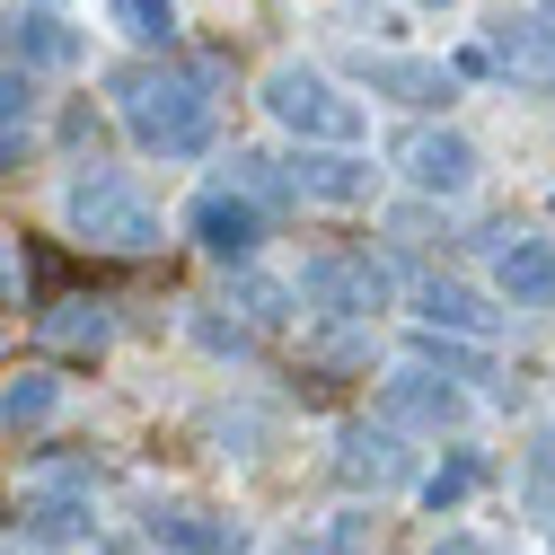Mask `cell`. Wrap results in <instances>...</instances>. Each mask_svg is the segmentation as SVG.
<instances>
[{
	"instance_id": "obj_1",
	"label": "cell",
	"mask_w": 555,
	"mask_h": 555,
	"mask_svg": "<svg viewBox=\"0 0 555 555\" xmlns=\"http://www.w3.org/2000/svg\"><path fill=\"white\" fill-rule=\"evenodd\" d=\"M115 115H124L132 142L159 151V159H194V151H212V132H221L212 89H203L194 72H168V62H132V72H115Z\"/></svg>"
},
{
	"instance_id": "obj_2",
	"label": "cell",
	"mask_w": 555,
	"mask_h": 555,
	"mask_svg": "<svg viewBox=\"0 0 555 555\" xmlns=\"http://www.w3.org/2000/svg\"><path fill=\"white\" fill-rule=\"evenodd\" d=\"M72 230H80L89 247H106V256H151V247H159L151 203L132 194L115 168H89V177L72 185Z\"/></svg>"
},
{
	"instance_id": "obj_3",
	"label": "cell",
	"mask_w": 555,
	"mask_h": 555,
	"mask_svg": "<svg viewBox=\"0 0 555 555\" xmlns=\"http://www.w3.org/2000/svg\"><path fill=\"white\" fill-rule=\"evenodd\" d=\"M264 115L283 124V132H300V142H362V106L344 98L335 80H318V72H273L264 80Z\"/></svg>"
},
{
	"instance_id": "obj_4",
	"label": "cell",
	"mask_w": 555,
	"mask_h": 555,
	"mask_svg": "<svg viewBox=\"0 0 555 555\" xmlns=\"http://www.w3.org/2000/svg\"><path fill=\"white\" fill-rule=\"evenodd\" d=\"M185 230H194V247H203V256L247 264V256L264 247V203H256V194H238V185H212V194H194V203H185Z\"/></svg>"
},
{
	"instance_id": "obj_5",
	"label": "cell",
	"mask_w": 555,
	"mask_h": 555,
	"mask_svg": "<svg viewBox=\"0 0 555 555\" xmlns=\"http://www.w3.org/2000/svg\"><path fill=\"white\" fill-rule=\"evenodd\" d=\"M476 247L494 256V283L512 309H555V247L546 238H520V221H494V230H476Z\"/></svg>"
},
{
	"instance_id": "obj_6",
	"label": "cell",
	"mask_w": 555,
	"mask_h": 555,
	"mask_svg": "<svg viewBox=\"0 0 555 555\" xmlns=\"http://www.w3.org/2000/svg\"><path fill=\"white\" fill-rule=\"evenodd\" d=\"M300 300H309L318 318H371V309L388 300V273H379L371 256L326 247V256H309V273H300Z\"/></svg>"
},
{
	"instance_id": "obj_7",
	"label": "cell",
	"mask_w": 555,
	"mask_h": 555,
	"mask_svg": "<svg viewBox=\"0 0 555 555\" xmlns=\"http://www.w3.org/2000/svg\"><path fill=\"white\" fill-rule=\"evenodd\" d=\"M397 168H405L414 194H467L476 185V142L441 132V124H414V132H397Z\"/></svg>"
},
{
	"instance_id": "obj_8",
	"label": "cell",
	"mask_w": 555,
	"mask_h": 555,
	"mask_svg": "<svg viewBox=\"0 0 555 555\" xmlns=\"http://www.w3.org/2000/svg\"><path fill=\"white\" fill-rule=\"evenodd\" d=\"M485 62H494L503 80L555 98V18H494V36H485Z\"/></svg>"
},
{
	"instance_id": "obj_9",
	"label": "cell",
	"mask_w": 555,
	"mask_h": 555,
	"mask_svg": "<svg viewBox=\"0 0 555 555\" xmlns=\"http://www.w3.org/2000/svg\"><path fill=\"white\" fill-rule=\"evenodd\" d=\"M335 476L353 485V494H362V485H371V494H388V485L414 476V450H405L388 424H353V433L335 441Z\"/></svg>"
},
{
	"instance_id": "obj_10",
	"label": "cell",
	"mask_w": 555,
	"mask_h": 555,
	"mask_svg": "<svg viewBox=\"0 0 555 555\" xmlns=\"http://www.w3.org/2000/svg\"><path fill=\"white\" fill-rule=\"evenodd\" d=\"M283 177H292V203H362L371 194V159H353V142L300 151Z\"/></svg>"
},
{
	"instance_id": "obj_11",
	"label": "cell",
	"mask_w": 555,
	"mask_h": 555,
	"mask_svg": "<svg viewBox=\"0 0 555 555\" xmlns=\"http://www.w3.org/2000/svg\"><path fill=\"white\" fill-rule=\"evenodd\" d=\"M0 44H10L18 72H72V62H80V36L62 27L53 10H10V18H0Z\"/></svg>"
},
{
	"instance_id": "obj_12",
	"label": "cell",
	"mask_w": 555,
	"mask_h": 555,
	"mask_svg": "<svg viewBox=\"0 0 555 555\" xmlns=\"http://www.w3.org/2000/svg\"><path fill=\"white\" fill-rule=\"evenodd\" d=\"M151 546H168V555H247V529L221 520V512L168 503V512H151Z\"/></svg>"
},
{
	"instance_id": "obj_13",
	"label": "cell",
	"mask_w": 555,
	"mask_h": 555,
	"mask_svg": "<svg viewBox=\"0 0 555 555\" xmlns=\"http://www.w3.org/2000/svg\"><path fill=\"white\" fill-rule=\"evenodd\" d=\"M18 529L62 546V538H89V485H36V494H18Z\"/></svg>"
},
{
	"instance_id": "obj_14",
	"label": "cell",
	"mask_w": 555,
	"mask_h": 555,
	"mask_svg": "<svg viewBox=\"0 0 555 555\" xmlns=\"http://www.w3.org/2000/svg\"><path fill=\"white\" fill-rule=\"evenodd\" d=\"M414 318H424V326H450V335H494V326H503V309H485L467 283H441V273H433V283H414Z\"/></svg>"
},
{
	"instance_id": "obj_15",
	"label": "cell",
	"mask_w": 555,
	"mask_h": 555,
	"mask_svg": "<svg viewBox=\"0 0 555 555\" xmlns=\"http://www.w3.org/2000/svg\"><path fill=\"white\" fill-rule=\"evenodd\" d=\"M388 414H397V424H414V433H450V424H459V397H450L424 362H414V371L388 379Z\"/></svg>"
},
{
	"instance_id": "obj_16",
	"label": "cell",
	"mask_w": 555,
	"mask_h": 555,
	"mask_svg": "<svg viewBox=\"0 0 555 555\" xmlns=\"http://www.w3.org/2000/svg\"><path fill=\"white\" fill-rule=\"evenodd\" d=\"M362 80L379 98H405V106H450L459 98V72H441V62H371L362 53Z\"/></svg>"
},
{
	"instance_id": "obj_17",
	"label": "cell",
	"mask_w": 555,
	"mask_h": 555,
	"mask_svg": "<svg viewBox=\"0 0 555 555\" xmlns=\"http://www.w3.org/2000/svg\"><path fill=\"white\" fill-rule=\"evenodd\" d=\"M36 335L53 344V353H80V362H98L115 326H106V309H89V300H53V309L36 318Z\"/></svg>"
},
{
	"instance_id": "obj_18",
	"label": "cell",
	"mask_w": 555,
	"mask_h": 555,
	"mask_svg": "<svg viewBox=\"0 0 555 555\" xmlns=\"http://www.w3.org/2000/svg\"><path fill=\"white\" fill-rule=\"evenodd\" d=\"M53 405H62V379L53 371H18L10 388H0V433H36Z\"/></svg>"
},
{
	"instance_id": "obj_19",
	"label": "cell",
	"mask_w": 555,
	"mask_h": 555,
	"mask_svg": "<svg viewBox=\"0 0 555 555\" xmlns=\"http://www.w3.org/2000/svg\"><path fill=\"white\" fill-rule=\"evenodd\" d=\"M414 362H424V371H450V379H485V353L459 344L450 326H424V335H414Z\"/></svg>"
},
{
	"instance_id": "obj_20",
	"label": "cell",
	"mask_w": 555,
	"mask_h": 555,
	"mask_svg": "<svg viewBox=\"0 0 555 555\" xmlns=\"http://www.w3.org/2000/svg\"><path fill=\"white\" fill-rule=\"evenodd\" d=\"M106 10H115V27H124L132 44H168V36H177V10H168V0H106Z\"/></svg>"
},
{
	"instance_id": "obj_21",
	"label": "cell",
	"mask_w": 555,
	"mask_h": 555,
	"mask_svg": "<svg viewBox=\"0 0 555 555\" xmlns=\"http://www.w3.org/2000/svg\"><path fill=\"white\" fill-rule=\"evenodd\" d=\"M476 485H485V459H450V467H433V476H424V503H433V512H459Z\"/></svg>"
},
{
	"instance_id": "obj_22",
	"label": "cell",
	"mask_w": 555,
	"mask_h": 555,
	"mask_svg": "<svg viewBox=\"0 0 555 555\" xmlns=\"http://www.w3.org/2000/svg\"><path fill=\"white\" fill-rule=\"evenodd\" d=\"M230 185H238V194H256V203H283V194H292V177L273 168L264 151H230Z\"/></svg>"
},
{
	"instance_id": "obj_23",
	"label": "cell",
	"mask_w": 555,
	"mask_h": 555,
	"mask_svg": "<svg viewBox=\"0 0 555 555\" xmlns=\"http://www.w3.org/2000/svg\"><path fill=\"white\" fill-rule=\"evenodd\" d=\"M283 555H371V520L353 512V520H335L326 538H309V546H283Z\"/></svg>"
},
{
	"instance_id": "obj_24",
	"label": "cell",
	"mask_w": 555,
	"mask_h": 555,
	"mask_svg": "<svg viewBox=\"0 0 555 555\" xmlns=\"http://www.w3.org/2000/svg\"><path fill=\"white\" fill-rule=\"evenodd\" d=\"M520 494H529V512L555 520V433H538V450H529V485H520Z\"/></svg>"
},
{
	"instance_id": "obj_25",
	"label": "cell",
	"mask_w": 555,
	"mask_h": 555,
	"mask_svg": "<svg viewBox=\"0 0 555 555\" xmlns=\"http://www.w3.org/2000/svg\"><path fill=\"white\" fill-rule=\"evenodd\" d=\"M238 309H247L256 326H283V318H292V292H273V283H256V273H238Z\"/></svg>"
},
{
	"instance_id": "obj_26",
	"label": "cell",
	"mask_w": 555,
	"mask_h": 555,
	"mask_svg": "<svg viewBox=\"0 0 555 555\" xmlns=\"http://www.w3.org/2000/svg\"><path fill=\"white\" fill-rule=\"evenodd\" d=\"M27 115H36V89H27V72H0V132H27Z\"/></svg>"
},
{
	"instance_id": "obj_27",
	"label": "cell",
	"mask_w": 555,
	"mask_h": 555,
	"mask_svg": "<svg viewBox=\"0 0 555 555\" xmlns=\"http://www.w3.org/2000/svg\"><path fill=\"white\" fill-rule=\"evenodd\" d=\"M194 335H203V344H212V353H247V326H221V318H203Z\"/></svg>"
},
{
	"instance_id": "obj_28",
	"label": "cell",
	"mask_w": 555,
	"mask_h": 555,
	"mask_svg": "<svg viewBox=\"0 0 555 555\" xmlns=\"http://www.w3.org/2000/svg\"><path fill=\"white\" fill-rule=\"evenodd\" d=\"M18 283H27V273H18V256L0 247V300H18Z\"/></svg>"
},
{
	"instance_id": "obj_29",
	"label": "cell",
	"mask_w": 555,
	"mask_h": 555,
	"mask_svg": "<svg viewBox=\"0 0 555 555\" xmlns=\"http://www.w3.org/2000/svg\"><path fill=\"white\" fill-rule=\"evenodd\" d=\"M441 555H503V546H485V538H441Z\"/></svg>"
},
{
	"instance_id": "obj_30",
	"label": "cell",
	"mask_w": 555,
	"mask_h": 555,
	"mask_svg": "<svg viewBox=\"0 0 555 555\" xmlns=\"http://www.w3.org/2000/svg\"><path fill=\"white\" fill-rule=\"evenodd\" d=\"M10 159H18V132H0V168H10Z\"/></svg>"
},
{
	"instance_id": "obj_31",
	"label": "cell",
	"mask_w": 555,
	"mask_h": 555,
	"mask_svg": "<svg viewBox=\"0 0 555 555\" xmlns=\"http://www.w3.org/2000/svg\"><path fill=\"white\" fill-rule=\"evenodd\" d=\"M433 10H450V0H433Z\"/></svg>"
},
{
	"instance_id": "obj_32",
	"label": "cell",
	"mask_w": 555,
	"mask_h": 555,
	"mask_svg": "<svg viewBox=\"0 0 555 555\" xmlns=\"http://www.w3.org/2000/svg\"><path fill=\"white\" fill-rule=\"evenodd\" d=\"M546 18H555V0H546Z\"/></svg>"
}]
</instances>
